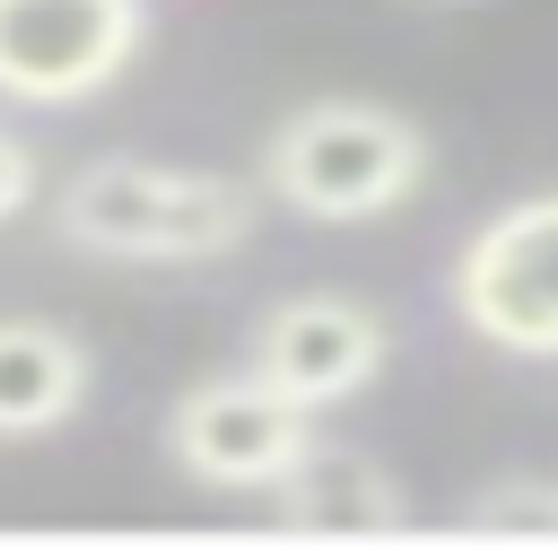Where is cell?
Listing matches in <instances>:
<instances>
[{"mask_svg":"<svg viewBox=\"0 0 558 558\" xmlns=\"http://www.w3.org/2000/svg\"><path fill=\"white\" fill-rule=\"evenodd\" d=\"M52 227H61V244L105 253V262H209V253H235L262 227V192L235 183V174L96 157L87 174L61 183Z\"/></svg>","mask_w":558,"mask_h":558,"instance_id":"1","label":"cell"},{"mask_svg":"<svg viewBox=\"0 0 558 558\" xmlns=\"http://www.w3.org/2000/svg\"><path fill=\"white\" fill-rule=\"evenodd\" d=\"M427 183V131L375 96H314L262 148V192L314 227H357Z\"/></svg>","mask_w":558,"mask_h":558,"instance_id":"2","label":"cell"},{"mask_svg":"<svg viewBox=\"0 0 558 558\" xmlns=\"http://www.w3.org/2000/svg\"><path fill=\"white\" fill-rule=\"evenodd\" d=\"M462 323L506 357H558V192L497 209L453 262Z\"/></svg>","mask_w":558,"mask_h":558,"instance_id":"3","label":"cell"},{"mask_svg":"<svg viewBox=\"0 0 558 558\" xmlns=\"http://www.w3.org/2000/svg\"><path fill=\"white\" fill-rule=\"evenodd\" d=\"M148 0H0V96L78 105L131 70Z\"/></svg>","mask_w":558,"mask_h":558,"instance_id":"4","label":"cell"},{"mask_svg":"<svg viewBox=\"0 0 558 558\" xmlns=\"http://www.w3.org/2000/svg\"><path fill=\"white\" fill-rule=\"evenodd\" d=\"M314 445V410L288 401L279 384L262 375H218V384H192L166 418V453L183 480L201 488H279L288 462Z\"/></svg>","mask_w":558,"mask_h":558,"instance_id":"5","label":"cell"},{"mask_svg":"<svg viewBox=\"0 0 558 558\" xmlns=\"http://www.w3.org/2000/svg\"><path fill=\"white\" fill-rule=\"evenodd\" d=\"M253 375L279 384L305 410H340L349 392H366L384 375V323L357 296H331V288L279 296L253 331Z\"/></svg>","mask_w":558,"mask_h":558,"instance_id":"6","label":"cell"},{"mask_svg":"<svg viewBox=\"0 0 558 558\" xmlns=\"http://www.w3.org/2000/svg\"><path fill=\"white\" fill-rule=\"evenodd\" d=\"M87 401V340L35 314L0 323V436H52Z\"/></svg>","mask_w":558,"mask_h":558,"instance_id":"7","label":"cell"},{"mask_svg":"<svg viewBox=\"0 0 558 558\" xmlns=\"http://www.w3.org/2000/svg\"><path fill=\"white\" fill-rule=\"evenodd\" d=\"M270 497H279V514L305 523V532H392V523H401L392 471L366 462V453H349V445H323V436L288 462V480H279Z\"/></svg>","mask_w":558,"mask_h":558,"instance_id":"8","label":"cell"},{"mask_svg":"<svg viewBox=\"0 0 558 558\" xmlns=\"http://www.w3.org/2000/svg\"><path fill=\"white\" fill-rule=\"evenodd\" d=\"M462 523H558V488H541V480H497L488 497L462 506Z\"/></svg>","mask_w":558,"mask_h":558,"instance_id":"9","label":"cell"},{"mask_svg":"<svg viewBox=\"0 0 558 558\" xmlns=\"http://www.w3.org/2000/svg\"><path fill=\"white\" fill-rule=\"evenodd\" d=\"M26 201H35V157H26V140L0 131V227H9Z\"/></svg>","mask_w":558,"mask_h":558,"instance_id":"10","label":"cell"},{"mask_svg":"<svg viewBox=\"0 0 558 558\" xmlns=\"http://www.w3.org/2000/svg\"><path fill=\"white\" fill-rule=\"evenodd\" d=\"M418 9H480V0H418Z\"/></svg>","mask_w":558,"mask_h":558,"instance_id":"11","label":"cell"}]
</instances>
